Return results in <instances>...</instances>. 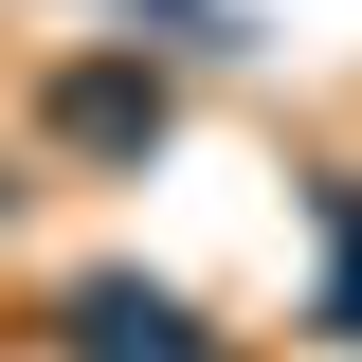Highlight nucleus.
<instances>
[{
    "label": "nucleus",
    "mask_w": 362,
    "mask_h": 362,
    "mask_svg": "<svg viewBox=\"0 0 362 362\" xmlns=\"http://www.w3.org/2000/svg\"><path fill=\"white\" fill-rule=\"evenodd\" d=\"M37 362H235V344H218L199 290H163V272H73L37 308Z\"/></svg>",
    "instance_id": "nucleus-2"
},
{
    "label": "nucleus",
    "mask_w": 362,
    "mask_h": 362,
    "mask_svg": "<svg viewBox=\"0 0 362 362\" xmlns=\"http://www.w3.org/2000/svg\"><path fill=\"white\" fill-rule=\"evenodd\" d=\"M163 127H181V90L145 73V37H73V54L18 73V145H37L54 181H127Z\"/></svg>",
    "instance_id": "nucleus-1"
},
{
    "label": "nucleus",
    "mask_w": 362,
    "mask_h": 362,
    "mask_svg": "<svg viewBox=\"0 0 362 362\" xmlns=\"http://www.w3.org/2000/svg\"><path fill=\"white\" fill-rule=\"evenodd\" d=\"M37 181H54V163H37V145H18V109H0V235L37 218Z\"/></svg>",
    "instance_id": "nucleus-3"
}]
</instances>
